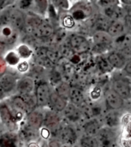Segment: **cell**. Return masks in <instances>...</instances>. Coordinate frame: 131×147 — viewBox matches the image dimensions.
<instances>
[{"mask_svg": "<svg viewBox=\"0 0 131 147\" xmlns=\"http://www.w3.org/2000/svg\"><path fill=\"white\" fill-rule=\"evenodd\" d=\"M92 39L94 44L93 49L97 53L107 51L113 43V39L104 31H96L93 34Z\"/></svg>", "mask_w": 131, "mask_h": 147, "instance_id": "7a4b0ae2", "label": "cell"}, {"mask_svg": "<svg viewBox=\"0 0 131 147\" xmlns=\"http://www.w3.org/2000/svg\"><path fill=\"white\" fill-rule=\"evenodd\" d=\"M9 25L19 32L24 31L26 13L19 9H9Z\"/></svg>", "mask_w": 131, "mask_h": 147, "instance_id": "52a82bcc", "label": "cell"}, {"mask_svg": "<svg viewBox=\"0 0 131 147\" xmlns=\"http://www.w3.org/2000/svg\"><path fill=\"white\" fill-rule=\"evenodd\" d=\"M36 83L33 78L25 76L17 80L16 91L19 95H25L32 93L35 90Z\"/></svg>", "mask_w": 131, "mask_h": 147, "instance_id": "9c48e42d", "label": "cell"}, {"mask_svg": "<svg viewBox=\"0 0 131 147\" xmlns=\"http://www.w3.org/2000/svg\"><path fill=\"white\" fill-rule=\"evenodd\" d=\"M107 60L110 67L116 69H124V66L126 64V60L123 58L118 51L110 52L107 56Z\"/></svg>", "mask_w": 131, "mask_h": 147, "instance_id": "44dd1931", "label": "cell"}, {"mask_svg": "<svg viewBox=\"0 0 131 147\" xmlns=\"http://www.w3.org/2000/svg\"><path fill=\"white\" fill-rule=\"evenodd\" d=\"M20 56H18V54L16 52H13V51H10L5 56V61L6 63H8L9 65H18V63L20 62Z\"/></svg>", "mask_w": 131, "mask_h": 147, "instance_id": "4dcf8cb0", "label": "cell"}, {"mask_svg": "<svg viewBox=\"0 0 131 147\" xmlns=\"http://www.w3.org/2000/svg\"><path fill=\"white\" fill-rule=\"evenodd\" d=\"M63 113L66 118L73 123L77 122L82 116V113L80 110V109L71 103H68Z\"/></svg>", "mask_w": 131, "mask_h": 147, "instance_id": "603a6c76", "label": "cell"}, {"mask_svg": "<svg viewBox=\"0 0 131 147\" xmlns=\"http://www.w3.org/2000/svg\"><path fill=\"white\" fill-rule=\"evenodd\" d=\"M112 90L125 100L131 99V83L126 79H117L112 83Z\"/></svg>", "mask_w": 131, "mask_h": 147, "instance_id": "5b68a950", "label": "cell"}, {"mask_svg": "<svg viewBox=\"0 0 131 147\" xmlns=\"http://www.w3.org/2000/svg\"><path fill=\"white\" fill-rule=\"evenodd\" d=\"M101 129H102V124L97 118L89 119L84 123L83 126L84 134L88 136H97Z\"/></svg>", "mask_w": 131, "mask_h": 147, "instance_id": "ac0fdd59", "label": "cell"}, {"mask_svg": "<svg viewBox=\"0 0 131 147\" xmlns=\"http://www.w3.org/2000/svg\"><path fill=\"white\" fill-rule=\"evenodd\" d=\"M102 96V89L99 86H94L90 92V99L93 101H97Z\"/></svg>", "mask_w": 131, "mask_h": 147, "instance_id": "836d02e7", "label": "cell"}, {"mask_svg": "<svg viewBox=\"0 0 131 147\" xmlns=\"http://www.w3.org/2000/svg\"><path fill=\"white\" fill-rule=\"evenodd\" d=\"M17 79L11 73H4L0 76V89L5 95L16 91Z\"/></svg>", "mask_w": 131, "mask_h": 147, "instance_id": "5bb4252c", "label": "cell"}, {"mask_svg": "<svg viewBox=\"0 0 131 147\" xmlns=\"http://www.w3.org/2000/svg\"><path fill=\"white\" fill-rule=\"evenodd\" d=\"M100 147H114L115 145V133L113 129L102 127L97 135Z\"/></svg>", "mask_w": 131, "mask_h": 147, "instance_id": "30bf717a", "label": "cell"}, {"mask_svg": "<svg viewBox=\"0 0 131 147\" xmlns=\"http://www.w3.org/2000/svg\"><path fill=\"white\" fill-rule=\"evenodd\" d=\"M68 43L76 55H83L91 49V44L85 36L80 34H72L68 39Z\"/></svg>", "mask_w": 131, "mask_h": 147, "instance_id": "6da1fadb", "label": "cell"}, {"mask_svg": "<svg viewBox=\"0 0 131 147\" xmlns=\"http://www.w3.org/2000/svg\"><path fill=\"white\" fill-rule=\"evenodd\" d=\"M124 23L125 26H131V6L126 10L124 16Z\"/></svg>", "mask_w": 131, "mask_h": 147, "instance_id": "74e56055", "label": "cell"}, {"mask_svg": "<svg viewBox=\"0 0 131 147\" xmlns=\"http://www.w3.org/2000/svg\"><path fill=\"white\" fill-rule=\"evenodd\" d=\"M26 147H43V146H42V145L40 144L39 142H37V141H32V142H29V143L27 144Z\"/></svg>", "mask_w": 131, "mask_h": 147, "instance_id": "60d3db41", "label": "cell"}, {"mask_svg": "<svg viewBox=\"0 0 131 147\" xmlns=\"http://www.w3.org/2000/svg\"><path fill=\"white\" fill-rule=\"evenodd\" d=\"M0 122L9 129L15 128L17 124L10 106L3 102L0 103Z\"/></svg>", "mask_w": 131, "mask_h": 147, "instance_id": "7c38bea8", "label": "cell"}, {"mask_svg": "<svg viewBox=\"0 0 131 147\" xmlns=\"http://www.w3.org/2000/svg\"><path fill=\"white\" fill-rule=\"evenodd\" d=\"M0 124H1V122H0Z\"/></svg>", "mask_w": 131, "mask_h": 147, "instance_id": "bcb514c9", "label": "cell"}, {"mask_svg": "<svg viewBox=\"0 0 131 147\" xmlns=\"http://www.w3.org/2000/svg\"><path fill=\"white\" fill-rule=\"evenodd\" d=\"M5 96V93H4L1 89H0V103H1V102H2V100L4 99V97Z\"/></svg>", "mask_w": 131, "mask_h": 147, "instance_id": "7bdbcfd3", "label": "cell"}, {"mask_svg": "<svg viewBox=\"0 0 131 147\" xmlns=\"http://www.w3.org/2000/svg\"><path fill=\"white\" fill-rule=\"evenodd\" d=\"M105 124L107 127L113 129L117 127L120 123V116L118 114L117 111H109L104 117Z\"/></svg>", "mask_w": 131, "mask_h": 147, "instance_id": "d4e9b609", "label": "cell"}, {"mask_svg": "<svg viewBox=\"0 0 131 147\" xmlns=\"http://www.w3.org/2000/svg\"><path fill=\"white\" fill-rule=\"evenodd\" d=\"M16 68L20 73H26L29 71V64L26 60L20 61V63H18V65L16 66Z\"/></svg>", "mask_w": 131, "mask_h": 147, "instance_id": "e575fe53", "label": "cell"}, {"mask_svg": "<svg viewBox=\"0 0 131 147\" xmlns=\"http://www.w3.org/2000/svg\"><path fill=\"white\" fill-rule=\"evenodd\" d=\"M20 136L13 131H8L0 135V147H18Z\"/></svg>", "mask_w": 131, "mask_h": 147, "instance_id": "e0dca14e", "label": "cell"}, {"mask_svg": "<svg viewBox=\"0 0 131 147\" xmlns=\"http://www.w3.org/2000/svg\"><path fill=\"white\" fill-rule=\"evenodd\" d=\"M80 147H100L97 136H83L80 140Z\"/></svg>", "mask_w": 131, "mask_h": 147, "instance_id": "4316f807", "label": "cell"}, {"mask_svg": "<svg viewBox=\"0 0 131 147\" xmlns=\"http://www.w3.org/2000/svg\"><path fill=\"white\" fill-rule=\"evenodd\" d=\"M16 53L18 54V56H20V59H22L26 60L27 59L31 57V56L32 55V49L30 46L22 43L20 44L16 49Z\"/></svg>", "mask_w": 131, "mask_h": 147, "instance_id": "83f0119b", "label": "cell"}, {"mask_svg": "<svg viewBox=\"0 0 131 147\" xmlns=\"http://www.w3.org/2000/svg\"><path fill=\"white\" fill-rule=\"evenodd\" d=\"M105 102L107 109L110 111H118L124 106V100L113 92L109 90L105 96Z\"/></svg>", "mask_w": 131, "mask_h": 147, "instance_id": "4fadbf2b", "label": "cell"}, {"mask_svg": "<svg viewBox=\"0 0 131 147\" xmlns=\"http://www.w3.org/2000/svg\"><path fill=\"white\" fill-rule=\"evenodd\" d=\"M61 147H70V146H64V145H62Z\"/></svg>", "mask_w": 131, "mask_h": 147, "instance_id": "ee69618b", "label": "cell"}, {"mask_svg": "<svg viewBox=\"0 0 131 147\" xmlns=\"http://www.w3.org/2000/svg\"><path fill=\"white\" fill-rule=\"evenodd\" d=\"M54 91L56 93H58L60 96L64 99H67L69 101V96H70V86L68 83L64 82H60L58 85H56V89Z\"/></svg>", "mask_w": 131, "mask_h": 147, "instance_id": "f1b7e54d", "label": "cell"}, {"mask_svg": "<svg viewBox=\"0 0 131 147\" xmlns=\"http://www.w3.org/2000/svg\"><path fill=\"white\" fill-rule=\"evenodd\" d=\"M53 34L54 28L53 25L44 20L41 24L35 29L32 36L38 39H45L52 37Z\"/></svg>", "mask_w": 131, "mask_h": 147, "instance_id": "9a60e30c", "label": "cell"}, {"mask_svg": "<svg viewBox=\"0 0 131 147\" xmlns=\"http://www.w3.org/2000/svg\"><path fill=\"white\" fill-rule=\"evenodd\" d=\"M62 144L58 140H49L46 145V147H61Z\"/></svg>", "mask_w": 131, "mask_h": 147, "instance_id": "f35d334b", "label": "cell"}, {"mask_svg": "<svg viewBox=\"0 0 131 147\" xmlns=\"http://www.w3.org/2000/svg\"><path fill=\"white\" fill-rule=\"evenodd\" d=\"M20 32L12 28L10 25L0 28V43L6 47L14 45L19 39Z\"/></svg>", "mask_w": 131, "mask_h": 147, "instance_id": "8992f818", "label": "cell"}, {"mask_svg": "<svg viewBox=\"0 0 131 147\" xmlns=\"http://www.w3.org/2000/svg\"><path fill=\"white\" fill-rule=\"evenodd\" d=\"M34 91L36 106L39 107H45L48 106L52 92L51 88L49 83L46 82H39L38 85H36Z\"/></svg>", "mask_w": 131, "mask_h": 147, "instance_id": "3957f363", "label": "cell"}, {"mask_svg": "<svg viewBox=\"0 0 131 147\" xmlns=\"http://www.w3.org/2000/svg\"><path fill=\"white\" fill-rule=\"evenodd\" d=\"M111 20L105 16L104 15H98L95 20V26L97 30L96 31H104L107 32V28L109 26Z\"/></svg>", "mask_w": 131, "mask_h": 147, "instance_id": "484cf974", "label": "cell"}, {"mask_svg": "<svg viewBox=\"0 0 131 147\" xmlns=\"http://www.w3.org/2000/svg\"><path fill=\"white\" fill-rule=\"evenodd\" d=\"M69 100H70L71 104L80 108L85 103V96L83 92L77 87H70Z\"/></svg>", "mask_w": 131, "mask_h": 147, "instance_id": "7402d4cb", "label": "cell"}, {"mask_svg": "<svg viewBox=\"0 0 131 147\" xmlns=\"http://www.w3.org/2000/svg\"><path fill=\"white\" fill-rule=\"evenodd\" d=\"M45 128L50 131V133H58L61 128L60 118L56 112L49 111L44 113L43 125Z\"/></svg>", "mask_w": 131, "mask_h": 147, "instance_id": "ba28073f", "label": "cell"}, {"mask_svg": "<svg viewBox=\"0 0 131 147\" xmlns=\"http://www.w3.org/2000/svg\"><path fill=\"white\" fill-rule=\"evenodd\" d=\"M124 71L126 72V74L131 75V61L126 63V65H125L124 68Z\"/></svg>", "mask_w": 131, "mask_h": 147, "instance_id": "ab89813d", "label": "cell"}, {"mask_svg": "<svg viewBox=\"0 0 131 147\" xmlns=\"http://www.w3.org/2000/svg\"><path fill=\"white\" fill-rule=\"evenodd\" d=\"M33 3L35 4L36 10L38 12V14H45L46 12L47 9H48V2L47 1H33Z\"/></svg>", "mask_w": 131, "mask_h": 147, "instance_id": "1f68e13d", "label": "cell"}, {"mask_svg": "<svg viewBox=\"0 0 131 147\" xmlns=\"http://www.w3.org/2000/svg\"><path fill=\"white\" fill-rule=\"evenodd\" d=\"M117 51L123 56V58L126 60V63L131 61V44L130 45H127L126 46H124L122 48H120L119 50Z\"/></svg>", "mask_w": 131, "mask_h": 147, "instance_id": "d6a6232c", "label": "cell"}, {"mask_svg": "<svg viewBox=\"0 0 131 147\" xmlns=\"http://www.w3.org/2000/svg\"><path fill=\"white\" fill-rule=\"evenodd\" d=\"M74 147H80V146H74Z\"/></svg>", "mask_w": 131, "mask_h": 147, "instance_id": "f6af8a7d", "label": "cell"}, {"mask_svg": "<svg viewBox=\"0 0 131 147\" xmlns=\"http://www.w3.org/2000/svg\"><path fill=\"white\" fill-rule=\"evenodd\" d=\"M68 103L69 102L67 99L60 96L55 91H52L48 106H49L53 111L56 112L57 113H61L65 109Z\"/></svg>", "mask_w": 131, "mask_h": 147, "instance_id": "2e32d148", "label": "cell"}, {"mask_svg": "<svg viewBox=\"0 0 131 147\" xmlns=\"http://www.w3.org/2000/svg\"><path fill=\"white\" fill-rule=\"evenodd\" d=\"M60 24L62 27L66 29H72L76 26L75 20L70 14H63L59 19Z\"/></svg>", "mask_w": 131, "mask_h": 147, "instance_id": "f546056e", "label": "cell"}, {"mask_svg": "<svg viewBox=\"0 0 131 147\" xmlns=\"http://www.w3.org/2000/svg\"><path fill=\"white\" fill-rule=\"evenodd\" d=\"M91 7L90 5H75L72 9L71 16L76 21H83L87 19L91 15Z\"/></svg>", "mask_w": 131, "mask_h": 147, "instance_id": "ffe728a7", "label": "cell"}, {"mask_svg": "<svg viewBox=\"0 0 131 147\" xmlns=\"http://www.w3.org/2000/svg\"><path fill=\"white\" fill-rule=\"evenodd\" d=\"M5 49H6V46L3 44L0 43V56H2L3 53L5 52Z\"/></svg>", "mask_w": 131, "mask_h": 147, "instance_id": "b9f144b4", "label": "cell"}, {"mask_svg": "<svg viewBox=\"0 0 131 147\" xmlns=\"http://www.w3.org/2000/svg\"><path fill=\"white\" fill-rule=\"evenodd\" d=\"M19 3V9L20 10H25L32 7V5L33 4V1H30V0H23V1H20L18 2Z\"/></svg>", "mask_w": 131, "mask_h": 147, "instance_id": "d590c367", "label": "cell"}, {"mask_svg": "<svg viewBox=\"0 0 131 147\" xmlns=\"http://www.w3.org/2000/svg\"><path fill=\"white\" fill-rule=\"evenodd\" d=\"M10 104H11L10 108L14 109V110H16V111L21 112L23 114H27L30 112L29 108L27 107L26 104L25 103V102L23 101V99L20 95L12 97L11 102H10Z\"/></svg>", "mask_w": 131, "mask_h": 147, "instance_id": "cb8c5ba5", "label": "cell"}, {"mask_svg": "<svg viewBox=\"0 0 131 147\" xmlns=\"http://www.w3.org/2000/svg\"><path fill=\"white\" fill-rule=\"evenodd\" d=\"M58 141L62 145L70 146L74 145L77 140V133L73 126L70 125L61 126L58 131Z\"/></svg>", "mask_w": 131, "mask_h": 147, "instance_id": "277c9868", "label": "cell"}, {"mask_svg": "<svg viewBox=\"0 0 131 147\" xmlns=\"http://www.w3.org/2000/svg\"><path fill=\"white\" fill-rule=\"evenodd\" d=\"M126 26L124 21L122 20H115L111 21L109 26L107 28V32L111 36L113 39H117L125 33Z\"/></svg>", "mask_w": 131, "mask_h": 147, "instance_id": "d6986e66", "label": "cell"}, {"mask_svg": "<svg viewBox=\"0 0 131 147\" xmlns=\"http://www.w3.org/2000/svg\"><path fill=\"white\" fill-rule=\"evenodd\" d=\"M39 136H41L43 140H48L50 137V136H51V133H50V131L47 129L46 128H45L44 126L39 129Z\"/></svg>", "mask_w": 131, "mask_h": 147, "instance_id": "8d00e7d4", "label": "cell"}, {"mask_svg": "<svg viewBox=\"0 0 131 147\" xmlns=\"http://www.w3.org/2000/svg\"><path fill=\"white\" fill-rule=\"evenodd\" d=\"M43 119L44 113L39 110L33 109L26 114V125L32 129L39 131L43 125Z\"/></svg>", "mask_w": 131, "mask_h": 147, "instance_id": "8fae6325", "label": "cell"}]
</instances>
